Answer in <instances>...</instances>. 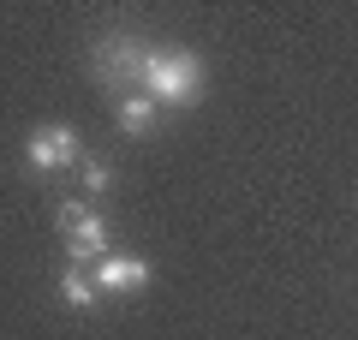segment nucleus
<instances>
[{
    "instance_id": "nucleus-2",
    "label": "nucleus",
    "mask_w": 358,
    "mask_h": 340,
    "mask_svg": "<svg viewBox=\"0 0 358 340\" xmlns=\"http://www.w3.org/2000/svg\"><path fill=\"white\" fill-rule=\"evenodd\" d=\"M60 227H66V251H72L78 269L108 257V221L96 209H84V203H60Z\"/></svg>"
},
{
    "instance_id": "nucleus-4",
    "label": "nucleus",
    "mask_w": 358,
    "mask_h": 340,
    "mask_svg": "<svg viewBox=\"0 0 358 340\" xmlns=\"http://www.w3.org/2000/svg\"><path fill=\"white\" fill-rule=\"evenodd\" d=\"M96 78H102V84H138L143 78V48L126 30H114V36L96 42Z\"/></svg>"
},
{
    "instance_id": "nucleus-8",
    "label": "nucleus",
    "mask_w": 358,
    "mask_h": 340,
    "mask_svg": "<svg viewBox=\"0 0 358 340\" xmlns=\"http://www.w3.org/2000/svg\"><path fill=\"white\" fill-rule=\"evenodd\" d=\"M78 173H84V191H96V197H102V191H114V167H108L102 155H84V162H78Z\"/></svg>"
},
{
    "instance_id": "nucleus-5",
    "label": "nucleus",
    "mask_w": 358,
    "mask_h": 340,
    "mask_svg": "<svg viewBox=\"0 0 358 340\" xmlns=\"http://www.w3.org/2000/svg\"><path fill=\"white\" fill-rule=\"evenodd\" d=\"M90 281H96V292H143L150 287V263H143V257H114L108 251Z\"/></svg>"
},
{
    "instance_id": "nucleus-1",
    "label": "nucleus",
    "mask_w": 358,
    "mask_h": 340,
    "mask_svg": "<svg viewBox=\"0 0 358 340\" xmlns=\"http://www.w3.org/2000/svg\"><path fill=\"white\" fill-rule=\"evenodd\" d=\"M138 84L155 108H192V101H203V60L192 48H155L143 54Z\"/></svg>"
},
{
    "instance_id": "nucleus-7",
    "label": "nucleus",
    "mask_w": 358,
    "mask_h": 340,
    "mask_svg": "<svg viewBox=\"0 0 358 340\" xmlns=\"http://www.w3.org/2000/svg\"><path fill=\"white\" fill-rule=\"evenodd\" d=\"M60 299H66V304H72V311H90V304L102 299V292H96V281H90V275H84V269H78V263H72V269H66V275H60Z\"/></svg>"
},
{
    "instance_id": "nucleus-3",
    "label": "nucleus",
    "mask_w": 358,
    "mask_h": 340,
    "mask_svg": "<svg viewBox=\"0 0 358 340\" xmlns=\"http://www.w3.org/2000/svg\"><path fill=\"white\" fill-rule=\"evenodd\" d=\"M24 162L36 167V173H60V167H78V162H84V155H78V132H72V126H42V132H30Z\"/></svg>"
},
{
    "instance_id": "nucleus-6",
    "label": "nucleus",
    "mask_w": 358,
    "mask_h": 340,
    "mask_svg": "<svg viewBox=\"0 0 358 340\" xmlns=\"http://www.w3.org/2000/svg\"><path fill=\"white\" fill-rule=\"evenodd\" d=\"M155 113H162V108H155V101L143 96V90L120 96V126H126L131 138H150V132H155Z\"/></svg>"
}]
</instances>
